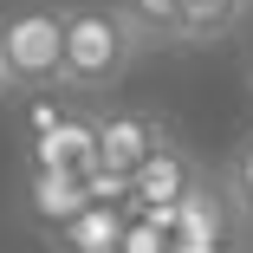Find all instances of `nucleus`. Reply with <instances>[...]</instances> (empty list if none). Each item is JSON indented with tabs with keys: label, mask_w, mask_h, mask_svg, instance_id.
<instances>
[{
	"label": "nucleus",
	"mask_w": 253,
	"mask_h": 253,
	"mask_svg": "<svg viewBox=\"0 0 253 253\" xmlns=\"http://www.w3.org/2000/svg\"><path fill=\"white\" fill-rule=\"evenodd\" d=\"M59 33H65V72L59 91L78 97V104H97V97H117V84L136 65V33L117 13V0H72L59 7Z\"/></svg>",
	"instance_id": "f257e3e1"
},
{
	"label": "nucleus",
	"mask_w": 253,
	"mask_h": 253,
	"mask_svg": "<svg viewBox=\"0 0 253 253\" xmlns=\"http://www.w3.org/2000/svg\"><path fill=\"white\" fill-rule=\"evenodd\" d=\"M65 72V33H59V7L45 0H20V7L0 13V84L7 97H39V91H59Z\"/></svg>",
	"instance_id": "f03ea898"
},
{
	"label": "nucleus",
	"mask_w": 253,
	"mask_h": 253,
	"mask_svg": "<svg viewBox=\"0 0 253 253\" xmlns=\"http://www.w3.org/2000/svg\"><path fill=\"white\" fill-rule=\"evenodd\" d=\"M163 143H169V130H163L156 111H136V104H111V111H97V169H111V175H136Z\"/></svg>",
	"instance_id": "7ed1b4c3"
},
{
	"label": "nucleus",
	"mask_w": 253,
	"mask_h": 253,
	"mask_svg": "<svg viewBox=\"0 0 253 253\" xmlns=\"http://www.w3.org/2000/svg\"><path fill=\"white\" fill-rule=\"evenodd\" d=\"M201 175H208V169H201V156H188L182 143H163L156 156L130 175V208H143V214H169Z\"/></svg>",
	"instance_id": "20e7f679"
},
{
	"label": "nucleus",
	"mask_w": 253,
	"mask_h": 253,
	"mask_svg": "<svg viewBox=\"0 0 253 253\" xmlns=\"http://www.w3.org/2000/svg\"><path fill=\"white\" fill-rule=\"evenodd\" d=\"M201 240H240V221L214 175H201L175 208H169V247H201Z\"/></svg>",
	"instance_id": "39448f33"
},
{
	"label": "nucleus",
	"mask_w": 253,
	"mask_h": 253,
	"mask_svg": "<svg viewBox=\"0 0 253 253\" xmlns=\"http://www.w3.org/2000/svg\"><path fill=\"white\" fill-rule=\"evenodd\" d=\"M20 208H26V221L52 240L65 221H78L91 201H84V182L78 175H52V169H26V188H20Z\"/></svg>",
	"instance_id": "423d86ee"
},
{
	"label": "nucleus",
	"mask_w": 253,
	"mask_h": 253,
	"mask_svg": "<svg viewBox=\"0 0 253 253\" xmlns=\"http://www.w3.org/2000/svg\"><path fill=\"white\" fill-rule=\"evenodd\" d=\"M247 20V0H175V45H214Z\"/></svg>",
	"instance_id": "0eeeda50"
},
{
	"label": "nucleus",
	"mask_w": 253,
	"mask_h": 253,
	"mask_svg": "<svg viewBox=\"0 0 253 253\" xmlns=\"http://www.w3.org/2000/svg\"><path fill=\"white\" fill-rule=\"evenodd\" d=\"M124 247V208H84L52 234V253H117Z\"/></svg>",
	"instance_id": "6e6552de"
},
{
	"label": "nucleus",
	"mask_w": 253,
	"mask_h": 253,
	"mask_svg": "<svg viewBox=\"0 0 253 253\" xmlns=\"http://www.w3.org/2000/svg\"><path fill=\"white\" fill-rule=\"evenodd\" d=\"M221 195H227V208H234V221L240 227H253V130L227 149V163H221Z\"/></svg>",
	"instance_id": "1a4fd4ad"
},
{
	"label": "nucleus",
	"mask_w": 253,
	"mask_h": 253,
	"mask_svg": "<svg viewBox=\"0 0 253 253\" xmlns=\"http://www.w3.org/2000/svg\"><path fill=\"white\" fill-rule=\"evenodd\" d=\"M136 45H175V0H117Z\"/></svg>",
	"instance_id": "9d476101"
},
{
	"label": "nucleus",
	"mask_w": 253,
	"mask_h": 253,
	"mask_svg": "<svg viewBox=\"0 0 253 253\" xmlns=\"http://www.w3.org/2000/svg\"><path fill=\"white\" fill-rule=\"evenodd\" d=\"M169 253H247L240 240H201V247H169Z\"/></svg>",
	"instance_id": "9b49d317"
},
{
	"label": "nucleus",
	"mask_w": 253,
	"mask_h": 253,
	"mask_svg": "<svg viewBox=\"0 0 253 253\" xmlns=\"http://www.w3.org/2000/svg\"><path fill=\"white\" fill-rule=\"evenodd\" d=\"M240 72H247V84H253V39H247V52H240Z\"/></svg>",
	"instance_id": "f8f14e48"
},
{
	"label": "nucleus",
	"mask_w": 253,
	"mask_h": 253,
	"mask_svg": "<svg viewBox=\"0 0 253 253\" xmlns=\"http://www.w3.org/2000/svg\"><path fill=\"white\" fill-rule=\"evenodd\" d=\"M0 104H7V84H0Z\"/></svg>",
	"instance_id": "ddd939ff"
}]
</instances>
